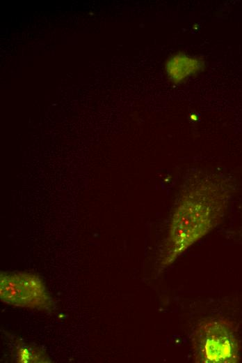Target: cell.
I'll return each mask as SVG.
<instances>
[{
	"label": "cell",
	"mask_w": 242,
	"mask_h": 363,
	"mask_svg": "<svg viewBox=\"0 0 242 363\" xmlns=\"http://www.w3.org/2000/svg\"><path fill=\"white\" fill-rule=\"evenodd\" d=\"M232 188L221 175L200 170L188 177L170 218L161 266H169L220 223Z\"/></svg>",
	"instance_id": "1"
},
{
	"label": "cell",
	"mask_w": 242,
	"mask_h": 363,
	"mask_svg": "<svg viewBox=\"0 0 242 363\" xmlns=\"http://www.w3.org/2000/svg\"><path fill=\"white\" fill-rule=\"evenodd\" d=\"M195 362L236 363L240 360V346L232 324L223 319L202 322L191 337Z\"/></svg>",
	"instance_id": "2"
},
{
	"label": "cell",
	"mask_w": 242,
	"mask_h": 363,
	"mask_svg": "<svg viewBox=\"0 0 242 363\" xmlns=\"http://www.w3.org/2000/svg\"><path fill=\"white\" fill-rule=\"evenodd\" d=\"M0 299L6 304L40 311L54 308L42 279L27 272H1Z\"/></svg>",
	"instance_id": "3"
},
{
	"label": "cell",
	"mask_w": 242,
	"mask_h": 363,
	"mask_svg": "<svg viewBox=\"0 0 242 363\" xmlns=\"http://www.w3.org/2000/svg\"><path fill=\"white\" fill-rule=\"evenodd\" d=\"M203 66L204 62L201 59L178 53L166 61V71L169 78L172 82L178 83L198 73Z\"/></svg>",
	"instance_id": "4"
},
{
	"label": "cell",
	"mask_w": 242,
	"mask_h": 363,
	"mask_svg": "<svg viewBox=\"0 0 242 363\" xmlns=\"http://www.w3.org/2000/svg\"><path fill=\"white\" fill-rule=\"evenodd\" d=\"M8 334L10 350L14 362L19 363H47L51 360L42 348L13 334Z\"/></svg>",
	"instance_id": "5"
}]
</instances>
